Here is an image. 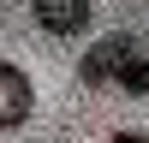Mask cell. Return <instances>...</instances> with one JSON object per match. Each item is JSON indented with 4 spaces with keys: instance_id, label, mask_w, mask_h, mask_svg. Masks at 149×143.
<instances>
[{
    "instance_id": "obj_2",
    "label": "cell",
    "mask_w": 149,
    "mask_h": 143,
    "mask_svg": "<svg viewBox=\"0 0 149 143\" xmlns=\"http://www.w3.org/2000/svg\"><path fill=\"white\" fill-rule=\"evenodd\" d=\"M30 12H36V24L48 36H84L90 18H95L90 0H30Z\"/></svg>"
},
{
    "instance_id": "obj_3",
    "label": "cell",
    "mask_w": 149,
    "mask_h": 143,
    "mask_svg": "<svg viewBox=\"0 0 149 143\" xmlns=\"http://www.w3.org/2000/svg\"><path fill=\"white\" fill-rule=\"evenodd\" d=\"M131 48H137L131 36H102V42H95L90 54H84V66H78V78L90 83V90H95V83H113V78H119V60H125Z\"/></svg>"
},
{
    "instance_id": "obj_1",
    "label": "cell",
    "mask_w": 149,
    "mask_h": 143,
    "mask_svg": "<svg viewBox=\"0 0 149 143\" xmlns=\"http://www.w3.org/2000/svg\"><path fill=\"white\" fill-rule=\"evenodd\" d=\"M30 113H36V83L24 78L18 66L0 60V131H18Z\"/></svg>"
},
{
    "instance_id": "obj_4",
    "label": "cell",
    "mask_w": 149,
    "mask_h": 143,
    "mask_svg": "<svg viewBox=\"0 0 149 143\" xmlns=\"http://www.w3.org/2000/svg\"><path fill=\"white\" fill-rule=\"evenodd\" d=\"M119 90H125V95H149V54H143V48H131V54L125 60H119Z\"/></svg>"
}]
</instances>
